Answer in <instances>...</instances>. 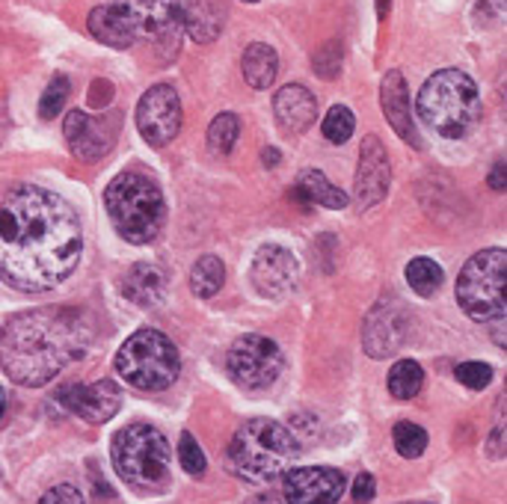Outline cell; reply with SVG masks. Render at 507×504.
<instances>
[{"label":"cell","mask_w":507,"mask_h":504,"mask_svg":"<svg viewBox=\"0 0 507 504\" xmlns=\"http://www.w3.org/2000/svg\"><path fill=\"white\" fill-rule=\"evenodd\" d=\"M406 330H410V317L395 303H380L366 317V326H362V344H366V354L374 359H389L395 356L406 342Z\"/></svg>","instance_id":"cell-15"},{"label":"cell","mask_w":507,"mask_h":504,"mask_svg":"<svg viewBox=\"0 0 507 504\" xmlns=\"http://www.w3.org/2000/svg\"><path fill=\"white\" fill-rule=\"evenodd\" d=\"M107 95H113V86H110L107 81H95V83H93L90 104H93V107H104V104H107Z\"/></svg>","instance_id":"cell-36"},{"label":"cell","mask_w":507,"mask_h":504,"mask_svg":"<svg viewBox=\"0 0 507 504\" xmlns=\"http://www.w3.org/2000/svg\"><path fill=\"white\" fill-rule=\"evenodd\" d=\"M389 4H392V0H377V9H380V18H385V15H389Z\"/></svg>","instance_id":"cell-41"},{"label":"cell","mask_w":507,"mask_h":504,"mask_svg":"<svg viewBox=\"0 0 507 504\" xmlns=\"http://www.w3.org/2000/svg\"><path fill=\"white\" fill-rule=\"evenodd\" d=\"M490 188L492 190H504V160H495V170L490 172Z\"/></svg>","instance_id":"cell-38"},{"label":"cell","mask_w":507,"mask_h":504,"mask_svg":"<svg viewBox=\"0 0 507 504\" xmlns=\"http://www.w3.org/2000/svg\"><path fill=\"white\" fill-rule=\"evenodd\" d=\"M385 386H389V392L398 401H410L424 386V371L413 359H401V363L392 365L389 377H385Z\"/></svg>","instance_id":"cell-25"},{"label":"cell","mask_w":507,"mask_h":504,"mask_svg":"<svg viewBox=\"0 0 507 504\" xmlns=\"http://www.w3.org/2000/svg\"><path fill=\"white\" fill-rule=\"evenodd\" d=\"M297 454V436L277 419H249L229 442V466L249 484H270L288 472Z\"/></svg>","instance_id":"cell-3"},{"label":"cell","mask_w":507,"mask_h":504,"mask_svg":"<svg viewBox=\"0 0 507 504\" xmlns=\"http://www.w3.org/2000/svg\"><path fill=\"white\" fill-rule=\"evenodd\" d=\"M300 282V265H297L294 252L285 247H261L252 258V285L261 297L282 300L297 288Z\"/></svg>","instance_id":"cell-13"},{"label":"cell","mask_w":507,"mask_h":504,"mask_svg":"<svg viewBox=\"0 0 507 504\" xmlns=\"http://www.w3.org/2000/svg\"><path fill=\"white\" fill-rule=\"evenodd\" d=\"M104 205L116 232L128 244H149V240L161 235L163 223H167V202H163L158 181L137 170L119 172L107 184Z\"/></svg>","instance_id":"cell-5"},{"label":"cell","mask_w":507,"mask_h":504,"mask_svg":"<svg viewBox=\"0 0 507 504\" xmlns=\"http://www.w3.org/2000/svg\"><path fill=\"white\" fill-rule=\"evenodd\" d=\"M83 252L77 211L60 193L18 184L0 202V279L42 294L72 276Z\"/></svg>","instance_id":"cell-1"},{"label":"cell","mask_w":507,"mask_h":504,"mask_svg":"<svg viewBox=\"0 0 507 504\" xmlns=\"http://www.w3.org/2000/svg\"><path fill=\"white\" fill-rule=\"evenodd\" d=\"M406 282L418 297H434L443 285V267L436 265L434 258H413L406 265Z\"/></svg>","instance_id":"cell-27"},{"label":"cell","mask_w":507,"mask_h":504,"mask_svg":"<svg viewBox=\"0 0 507 504\" xmlns=\"http://www.w3.org/2000/svg\"><path fill=\"white\" fill-rule=\"evenodd\" d=\"M122 294L142 305V309H151V305L163 303L167 297V273L154 265H137L128 270V276L122 279Z\"/></svg>","instance_id":"cell-20"},{"label":"cell","mask_w":507,"mask_h":504,"mask_svg":"<svg viewBox=\"0 0 507 504\" xmlns=\"http://www.w3.org/2000/svg\"><path fill=\"white\" fill-rule=\"evenodd\" d=\"M487 454H490V457H495V460H502V457H504V427H502V424L495 427V433H490Z\"/></svg>","instance_id":"cell-37"},{"label":"cell","mask_w":507,"mask_h":504,"mask_svg":"<svg viewBox=\"0 0 507 504\" xmlns=\"http://www.w3.org/2000/svg\"><path fill=\"white\" fill-rule=\"evenodd\" d=\"M415 113L443 140H463L481 119L478 86L460 69L436 72L418 92Z\"/></svg>","instance_id":"cell-4"},{"label":"cell","mask_w":507,"mask_h":504,"mask_svg":"<svg viewBox=\"0 0 507 504\" xmlns=\"http://www.w3.org/2000/svg\"><path fill=\"white\" fill-rule=\"evenodd\" d=\"M39 504H86V501H83L81 489H77V487L57 484V487H51L45 496L39 499Z\"/></svg>","instance_id":"cell-34"},{"label":"cell","mask_w":507,"mask_h":504,"mask_svg":"<svg viewBox=\"0 0 507 504\" xmlns=\"http://www.w3.org/2000/svg\"><path fill=\"white\" fill-rule=\"evenodd\" d=\"M392 440H395V448H398L401 457L415 460V457H422L427 448V431L413 422H398L392 427Z\"/></svg>","instance_id":"cell-29"},{"label":"cell","mask_w":507,"mask_h":504,"mask_svg":"<svg viewBox=\"0 0 507 504\" xmlns=\"http://www.w3.org/2000/svg\"><path fill=\"white\" fill-rule=\"evenodd\" d=\"M179 457H181V466L187 475H202L205 472V454L200 442L193 440V433H181V445H179Z\"/></svg>","instance_id":"cell-33"},{"label":"cell","mask_w":507,"mask_h":504,"mask_svg":"<svg viewBox=\"0 0 507 504\" xmlns=\"http://www.w3.org/2000/svg\"><path fill=\"white\" fill-rule=\"evenodd\" d=\"M137 128L151 149H163L181 131V98L170 83H154L137 104Z\"/></svg>","instance_id":"cell-10"},{"label":"cell","mask_w":507,"mask_h":504,"mask_svg":"<svg viewBox=\"0 0 507 504\" xmlns=\"http://www.w3.org/2000/svg\"><path fill=\"white\" fill-rule=\"evenodd\" d=\"M4 412H6V392L0 389V419H4Z\"/></svg>","instance_id":"cell-42"},{"label":"cell","mask_w":507,"mask_h":504,"mask_svg":"<svg viewBox=\"0 0 507 504\" xmlns=\"http://www.w3.org/2000/svg\"><path fill=\"white\" fill-rule=\"evenodd\" d=\"M240 65H244V78L252 90H270L279 74V53L264 42H252L244 51Z\"/></svg>","instance_id":"cell-23"},{"label":"cell","mask_w":507,"mask_h":504,"mask_svg":"<svg viewBox=\"0 0 507 504\" xmlns=\"http://www.w3.org/2000/svg\"><path fill=\"white\" fill-rule=\"evenodd\" d=\"M380 104L385 113V122H389L398 134L410 142L413 149H422V140L415 137L413 113H410V95H406V81L401 72H389L383 78L380 86Z\"/></svg>","instance_id":"cell-18"},{"label":"cell","mask_w":507,"mask_h":504,"mask_svg":"<svg viewBox=\"0 0 507 504\" xmlns=\"http://www.w3.org/2000/svg\"><path fill=\"white\" fill-rule=\"evenodd\" d=\"M116 13L128 21L134 36L149 42H175L181 27V0H113Z\"/></svg>","instance_id":"cell-11"},{"label":"cell","mask_w":507,"mask_h":504,"mask_svg":"<svg viewBox=\"0 0 507 504\" xmlns=\"http://www.w3.org/2000/svg\"><path fill=\"white\" fill-rule=\"evenodd\" d=\"M86 27H90L93 36L107 48L125 51L137 42L134 30H131L128 21L116 13V6H95L90 13V18H86Z\"/></svg>","instance_id":"cell-22"},{"label":"cell","mask_w":507,"mask_h":504,"mask_svg":"<svg viewBox=\"0 0 507 504\" xmlns=\"http://www.w3.org/2000/svg\"><path fill=\"white\" fill-rule=\"evenodd\" d=\"M389 181H392L389 151H385L380 137L368 134L359 149V170H356V188H354L356 205L362 211L383 202L385 190H389Z\"/></svg>","instance_id":"cell-16"},{"label":"cell","mask_w":507,"mask_h":504,"mask_svg":"<svg viewBox=\"0 0 507 504\" xmlns=\"http://www.w3.org/2000/svg\"><path fill=\"white\" fill-rule=\"evenodd\" d=\"M223 282H226V267L217 256H202L190 270V288L196 297H202V300L214 297V294L223 288Z\"/></svg>","instance_id":"cell-26"},{"label":"cell","mask_w":507,"mask_h":504,"mask_svg":"<svg viewBox=\"0 0 507 504\" xmlns=\"http://www.w3.org/2000/svg\"><path fill=\"white\" fill-rule=\"evenodd\" d=\"M294 196L300 202L324 205V208H329V211H341V208L350 205V196L345 190H338L321 170H303L300 175H297Z\"/></svg>","instance_id":"cell-21"},{"label":"cell","mask_w":507,"mask_h":504,"mask_svg":"<svg viewBox=\"0 0 507 504\" xmlns=\"http://www.w3.org/2000/svg\"><path fill=\"white\" fill-rule=\"evenodd\" d=\"M354 128H356V116H354V111H350V107H345V104L329 107V113H327L324 125H321L324 137H327L329 142H336V146H341V142H347L350 134H354Z\"/></svg>","instance_id":"cell-30"},{"label":"cell","mask_w":507,"mask_h":504,"mask_svg":"<svg viewBox=\"0 0 507 504\" xmlns=\"http://www.w3.org/2000/svg\"><path fill=\"white\" fill-rule=\"evenodd\" d=\"M95 342L93 315L72 305H42L13 315L0 330V365L18 386L39 389L86 356Z\"/></svg>","instance_id":"cell-2"},{"label":"cell","mask_w":507,"mask_h":504,"mask_svg":"<svg viewBox=\"0 0 507 504\" xmlns=\"http://www.w3.org/2000/svg\"><path fill=\"white\" fill-rule=\"evenodd\" d=\"M63 134H65V142H69L72 155L77 160L104 158L110 146H113V137H116L107 119H98V116L83 113V111H72L69 116H65Z\"/></svg>","instance_id":"cell-17"},{"label":"cell","mask_w":507,"mask_h":504,"mask_svg":"<svg viewBox=\"0 0 507 504\" xmlns=\"http://www.w3.org/2000/svg\"><path fill=\"white\" fill-rule=\"evenodd\" d=\"M63 407L74 412L77 419L90 424H104L122 407V389L113 380H98V383H72L60 392Z\"/></svg>","instance_id":"cell-14"},{"label":"cell","mask_w":507,"mask_h":504,"mask_svg":"<svg viewBox=\"0 0 507 504\" xmlns=\"http://www.w3.org/2000/svg\"><path fill=\"white\" fill-rule=\"evenodd\" d=\"M113 365L128 386L142 392H161L179 380L181 356L170 335L158 330H140L119 347Z\"/></svg>","instance_id":"cell-7"},{"label":"cell","mask_w":507,"mask_h":504,"mask_svg":"<svg viewBox=\"0 0 507 504\" xmlns=\"http://www.w3.org/2000/svg\"><path fill=\"white\" fill-rule=\"evenodd\" d=\"M69 81L63 78V74H54L51 83L45 86V92H42V102H39V116L42 119H57L60 111L65 107V98H69Z\"/></svg>","instance_id":"cell-31"},{"label":"cell","mask_w":507,"mask_h":504,"mask_svg":"<svg viewBox=\"0 0 507 504\" xmlns=\"http://www.w3.org/2000/svg\"><path fill=\"white\" fill-rule=\"evenodd\" d=\"M279 160H282V155L277 149H264V167H277Z\"/></svg>","instance_id":"cell-40"},{"label":"cell","mask_w":507,"mask_h":504,"mask_svg":"<svg viewBox=\"0 0 507 504\" xmlns=\"http://www.w3.org/2000/svg\"><path fill=\"white\" fill-rule=\"evenodd\" d=\"M244 4H258V0H244Z\"/></svg>","instance_id":"cell-43"},{"label":"cell","mask_w":507,"mask_h":504,"mask_svg":"<svg viewBox=\"0 0 507 504\" xmlns=\"http://www.w3.org/2000/svg\"><path fill=\"white\" fill-rule=\"evenodd\" d=\"M238 134H240V122L235 113H219L211 128H208V149L217 158L231 155V149L238 146Z\"/></svg>","instance_id":"cell-28"},{"label":"cell","mask_w":507,"mask_h":504,"mask_svg":"<svg viewBox=\"0 0 507 504\" xmlns=\"http://www.w3.org/2000/svg\"><path fill=\"white\" fill-rule=\"evenodd\" d=\"M273 113H277L279 128H285L288 134H303V131L315 122L317 102L306 86L288 83L273 95Z\"/></svg>","instance_id":"cell-19"},{"label":"cell","mask_w":507,"mask_h":504,"mask_svg":"<svg viewBox=\"0 0 507 504\" xmlns=\"http://www.w3.org/2000/svg\"><path fill=\"white\" fill-rule=\"evenodd\" d=\"M454 374H457V380L463 383V386L472 389V392L487 389L492 383V368L487 363H463V365H457Z\"/></svg>","instance_id":"cell-32"},{"label":"cell","mask_w":507,"mask_h":504,"mask_svg":"<svg viewBox=\"0 0 507 504\" xmlns=\"http://www.w3.org/2000/svg\"><path fill=\"white\" fill-rule=\"evenodd\" d=\"M247 504H288L282 496H273V492H261V496L256 499H249Z\"/></svg>","instance_id":"cell-39"},{"label":"cell","mask_w":507,"mask_h":504,"mask_svg":"<svg viewBox=\"0 0 507 504\" xmlns=\"http://www.w3.org/2000/svg\"><path fill=\"white\" fill-rule=\"evenodd\" d=\"M116 475L131 489L161 492L170 487V442L158 427L151 424H128L110 442Z\"/></svg>","instance_id":"cell-6"},{"label":"cell","mask_w":507,"mask_h":504,"mask_svg":"<svg viewBox=\"0 0 507 504\" xmlns=\"http://www.w3.org/2000/svg\"><path fill=\"white\" fill-rule=\"evenodd\" d=\"M181 27L196 42H214L223 27V15L214 6V0H187L181 6Z\"/></svg>","instance_id":"cell-24"},{"label":"cell","mask_w":507,"mask_h":504,"mask_svg":"<svg viewBox=\"0 0 507 504\" xmlns=\"http://www.w3.org/2000/svg\"><path fill=\"white\" fill-rule=\"evenodd\" d=\"M226 368L240 389L258 392L279 380L285 368V356L273 338L249 333V335H240L238 342L229 347Z\"/></svg>","instance_id":"cell-9"},{"label":"cell","mask_w":507,"mask_h":504,"mask_svg":"<svg viewBox=\"0 0 507 504\" xmlns=\"http://www.w3.org/2000/svg\"><path fill=\"white\" fill-rule=\"evenodd\" d=\"M282 478V499L288 504H336L347 487L345 475L329 466H303Z\"/></svg>","instance_id":"cell-12"},{"label":"cell","mask_w":507,"mask_h":504,"mask_svg":"<svg viewBox=\"0 0 507 504\" xmlns=\"http://www.w3.org/2000/svg\"><path fill=\"white\" fill-rule=\"evenodd\" d=\"M350 492H354V501H356V504H368V501L374 499V492H377V484H374V475L362 472V475L354 480V487H350Z\"/></svg>","instance_id":"cell-35"},{"label":"cell","mask_w":507,"mask_h":504,"mask_svg":"<svg viewBox=\"0 0 507 504\" xmlns=\"http://www.w3.org/2000/svg\"><path fill=\"white\" fill-rule=\"evenodd\" d=\"M504 249H481L463 265L457 276V303L475 321H495L504 315V282H507Z\"/></svg>","instance_id":"cell-8"}]
</instances>
